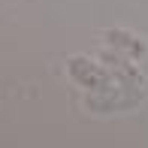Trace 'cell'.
Returning a JSON list of instances; mask_svg holds the SVG:
<instances>
[{
  "label": "cell",
  "mask_w": 148,
  "mask_h": 148,
  "mask_svg": "<svg viewBox=\"0 0 148 148\" xmlns=\"http://www.w3.org/2000/svg\"><path fill=\"white\" fill-rule=\"evenodd\" d=\"M106 39H109V45L121 49L124 55H130V58H142V55H145V45L139 42L133 33H124V30H109V33H106Z\"/></svg>",
  "instance_id": "obj_2"
},
{
  "label": "cell",
  "mask_w": 148,
  "mask_h": 148,
  "mask_svg": "<svg viewBox=\"0 0 148 148\" xmlns=\"http://www.w3.org/2000/svg\"><path fill=\"white\" fill-rule=\"evenodd\" d=\"M70 76H73L76 85L91 88V91L109 82V73H106L103 66H97L94 60H88V58H70Z\"/></svg>",
  "instance_id": "obj_1"
}]
</instances>
